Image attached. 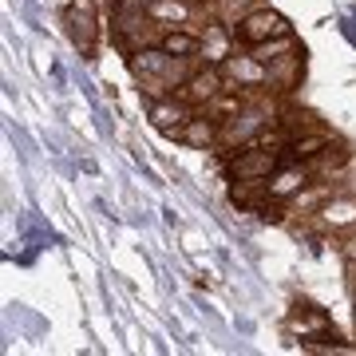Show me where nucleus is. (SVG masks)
I'll use <instances>...</instances> for the list:
<instances>
[{
	"instance_id": "nucleus-6",
	"label": "nucleus",
	"mask_w": 356,
	"mask_h": 356,
	"mask_svg": "<svg viewBox=\"0 0 356 356\" xmlns=\"http://www.w3.org/2000/svg\"><path fill=\"white\" fill-rule=\"evenodd\" d=\"M222 76L234 91H266L269 88V64L254 51H234L226 64H222Z\"/></svg>"
},
{
	"instance_id": "nucleus-5",
	"label": "nucleus",
	"mask_w": 356,
	"mask_h": 356,
	"mask_svg": "<svg viewBox=\"0 0 356 356\" xmlns=\"http://www.w3.org/2000/svg\"><path fill=\"white\" fill-rule=\"evenodd\" d=\"M64 32L67 40L79 48V56H91L95 44H99V16H95V4L91 0H72L64 8Z\"/></svg>"
},
{
	"instance_id": "nucleus-20",
	"label": "nucleus",
	"mask_w": 356,
	"mask_h": 356,
	"mask_svg": "<svg viewBox=\"0 0 356 356\" xmlns=\"http://www.w3.org/2000/svg\"><path fill=\"white\" fill-rule=\"evenodd\" d=\"M353 325H356V297H353Z\"/></svg>"
},
{
	"instance_id": "nucleus-16",
	"label": "nucleus",
	"mask_w": 356,
	"mask_h": 356,
	"mask_svg": "<svg viewBox=\"0 0 356 356\" xmlns=\"http://www.w3.org/2000/svg\"><path fill=\"white\" fill-rule=\"evenodd\" d=\"M159 44H163V48L170 51L175 60H194V64H198L202 40H198V32H191V28H163Z\"/></svg>"
},
{
	"instance_id": "nucleus-9",
	"label": "nucleus",
	"mask_w": 356,
	"mask_h": 356,
	"mask_svg": "<svg viewBox=\"0 0 356 356\" xmlns=\"http://www.w3.org/2000/svg\"><path fill=\"white\" fill-rule=\"evenodd\" d=\"M317 178H313V170H309V163H281L273 175L266 178V194L273 198V202H293L297 194L305 191V186H313Z\"/></svg>"
},
{
	"instance_id": "nucleus-13",
	"label": "nucleus",
	"mask_w": 356,
	"mask_h": 356,
	"mask_svg": "<svg viewBox=\"0 0 356 356\" xmlns=\"http://www.w3.org/2000/svg\"><path fill=\"white\" fill-rule=\"evenodd\" d=\"M305 72V48H297L293 44L289 51H281L269 60V88L273 91H293L297 88V79Z\"/></svg>"
},
{
	"instance_id": "nucleus-3",
	"label": "nucleus",
	"mask_w": 356,
	"mask_h": 356,
	"mask_svg": "<svg viewBox=\"0 0 356 356\" xmlns=\"http://www.w3.org/2000/svg\"><path fill=\"white\" fill-rule=\"evenodd\" d=\"M234 36L242 48H261V44H273V40H285L293 36V24L277 8H269V4H257L254 13H245L238 24H234Z\"/></svg>"
},
{
	"instance_id": "nucleus-1",
	"label": "nucleus",
	"mask_w": 356,
	"mask_h": 356,
	"mask_svg": "<svg viewBox=\"0 0 356 356\" xmlns=\"http://www.w3.org/2000/svg\"><path fill=\"white\" fill-rule=\"evenodd\" d=\"M127 64H131V72L147 83L151 95H170V91H178L186 83V76L198 67L194 60H175L163 44H143V48H135L127 56Z\"/></svg>"
},
{
	"instance_id": "nucleus-4",
	"label": "nucleus",
	"mask_w": 356,
	"mask_h": 356,
	"mask_svg": "<svg viewBox=\"0 0 356 356\" xmlns=\"http://www.w3.org/2000/svg\"><path fill=\"white\" fill-rule=\"evenodd\" d=\"M281 166V151H269V147H257V143H245L238 151H229V178H245V182H266L273 170Z\"/></svg>"
},
{
	"instance_id": "nucleus-15",
	"label": "nucleus",
	"mask_w": 356,
	"mask_h": 356,
	"mask_svg": "<svg viewBox=\"0 0 356 356\" xmlns=\"http://www.w3.org/2000/svg\"><path fill=\"white\" fill-rule=\"evenodd\" d=\"M344 166H353V151H348L341 139H332L329 147H325L313 163H309V170H313V178H317V182H325L329 175H341Z\"/></svg>"
},
{
	"instance_id": "nucleus-7",
	"label": "nucleus",
	"mask_w": 356,
	"mask_h": 356,
	"mask_svg": "<svg viewBox=\"0 0 356 356\" xmlns=\"http://www.w3.org/2000/svg\"><path fill=\"white\" fill-rule=\"evenodd\" d=\"M194 115V107L178 91H170V95H151V103H147V119H151L154 131H163L166 139H178V131L186 127V119Z\"/></svg>"
},
{
	"instance_id": "nucleus-19",
	"label": "nucleus",
	"mask_w": 356,
	"mask_h": 356,
	"mask_svg": "<svg viewBox=\"0 0 356 356\" xmlns=\"http://www.w3.org/2000/svg\"><path fill=\"white\" fill-rule=\"evenodd\" d=\"M344 285H348V293L356 297V257H348V261H344Z\"/></svg>"
},
{
	"instance_id": "nucleus-12",
	"label": "nucleus",
	"mask_w": 356,
	"mask_h": 356,
	"mask_svg": "<svg viewBox=\"0 0 356 356\" xmlns=\"http://www.w3.org/2000/svg\"><path fill=\"white\" fill-rule=\"evenodd\" d=\"M313 214L325 229H356V194H325Z\"/></svg>"
},
{
	"instance_id": "nucleus-11",
	"label": "nucleus",
	"mask_w": 356,
	"mask_h": 356,
	"mask_svg": "<svg viewBox=\"0 0 356 356\" xmlns=\"http://www.w3.org/2000/svg\"><path fill=\"white\" fill-rule=\"evenodd\" d=\"M178 143H186L191 151H214L222 143V123L210 111H194L186 119V127L178 131Z\"/></svg>"
},
{
	"instance_id": "nucleus-8",
	"label": "nucleus",
	"mask_w": 356,
	"mask_h": 356,
	"mask_svg": "<svg viewBox=\"0 0 356 356\" xmlns=\"http://www.w3.org/2000/svg\"><path fill=\"white\" fill-rule=\"evenodd\" d=\"M226 88H229V83H226V76H222V67H214V64H198V67L191 72V76H186V83L178 88V95L191 103L194 111H202V107H210V103H214Z\"/></svg>"
},
{
	"instance_id": "nucleus-2",
	"label": "nucleus",
	"mask_w": 356,
	"mask_h": 356,
	"mask_svg": "<svg viewBox=\"0 0 356 356\" xmlns=\"http://www.w3.org/2000/svg\"><path fill=\"white\" fill-rule=\"evenodd\" d=\"M285 332L301 341L309 353H348V344L341 341V332L332 325V317L317 301H293L285 313Z\"/></svg>"
},
{
	"instance_id": "nucleus-17",
	"label": "nucleus",
	"mask_w": 356,
	"mask_h": 356,
	"mask_svg": "<svg viewBox=\"0 0 356 356\" xmlns=\"http://www.w3.org/2000/svg\"><path fill=\"white\" fill-rule=\"evenodd\" d=\"M332 143L329 131H301V135H293L289 147H285V154H289L293 163H313L325 147Z\"/></svg>"
},
{
	"instance_id": "nucleus-18",
	"label": "nucleus",
	"mask_w": 356,
	"mask_h": 356,
	"mask_svg": "<svg viewBox=\"0 0 356 356\" xmlns=\"http://www.w3.org/2000/svg\"><path fill=\"white\" fill-rule=\"evenodd\" d=\"M257 0H218V20H226V24H238L245 13H254Z\"/></svg>"
},
{
	"instance_id": "nucleus-10",
	"label": "nucleus",
	"mask_w": 356,
	"mask_h": 356,
	"mask_svg": "<svg viewBox=\"0 0 356 356\" xmlns=\"http://www.w3.org/2000/svg\"><path fill=\"white\" fill-rule=\"evenodd\" d=\"M198 40H202V51H198V64H214L222 67L238 51V36H234V24H226V20H210V24L198 32Z\"/></svg>"
},
{
	"instance_id": "nucleus-14",
	"label": "nucleus",
	"mask_w": 356,
	"mask_h": 356,
	"mask_svg": "<svg viewBox=\"0 0 356 356\" xmlns=\"http://www.w3.org/2000/svg\"><path fill=\"white\" fill-rule=\"evenodd\" d=\"M191 16H194V0H151L147 4V20L163 28L191 24Z\"/></svg>"
}]
</instances>
